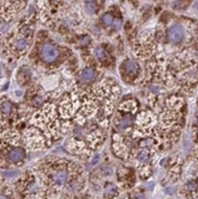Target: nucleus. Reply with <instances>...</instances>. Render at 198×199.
Returning a JSON list of instances; mask_svg holds the SVG:
<instances>
[{"label":"nucleus","instance_id":"18","mask_svg":"<svg viewBox=\"0 0 198 199\" xmlns=\"http://www.w3.org/2000/svg\"><path fill=\"white\" fill-rule=\"evenodd\" d=\"M166 192H168V194H173L174 190L173 188H166Z\"/></svg>","mask_w":198,"mask_h":199},{"label":"nucleus","instance_id":"16","mask_svg":"<svg viewBox=\"0 0 198 199\" xmlns=\"http://www.w3.org/2000/svg\"><path fill=\"white\" fill-rule=\"evenodd\" d=\"M99 159H100V156H99V155H97V156H96V157L93 159V160H92L91 165H92V166H94V165H96V163H97V162L99 161Z\"/></svg>","mask_w":198,"mask_h":199},{"label":"nucleus","instance_id":"1","mask_svg":"<svg viewBox=\"0 0 198 199\" xmlns=\"http://www.w3.org/2000/svg\"><path fill=\"white\" fill-rule=\"evenodd\" d=\"M41 56L45 62H54L58 56L57 49L51 44H44L41 49Z\"/></svg>","mask_w":198,"mask_h":199},{"label":"nucleus","instance_id":"15","mask_svg":"<svg viewBox=\"0 0 198 199\" xmlns=\"http://www.w3.org/2000/svg\"><path fill=\"white\" fill-rule=\"evenodd\" d=\"M187 187L191 190V191H195V188H196V182L195 181H192V182H190L189 185H187Z\"/></svg>","mask_w":198,"mask_h":199},{"label":"nucleus","instance_id":"3","mask_svg":"<svg viewBox=\"0 0 198 199\" xmlns=\"http://www.w3.org/2000/svg\"><path fill=\"white\" fill-rule=\"evenodd\" d=\"M24 159V150L22 148H15L10 151L9 160L11 162H19Z\"/></svg>","mask_w":198,"mask_h":199},{"label":"nucleus","instance_id":"11","mask_svg":"<svg viewBox=\"0 0 198 199\" xmlns=\"http://www.w3.org/2000/svg\"><path fill=\"white\" fill-rule=\"evenodd\" d=\"M103 22H104L105 25H112V23H114V18H112L111 15H109V13H108V15H104Z\"/></svg>","mask_w":198,"mask_h":199},{"label":"nucleus","instance_id":"10","mask_svg":"<svg viewBox=\"0 0 198 199\" xmlns=\"http://www.w3.org/2000/svg\"><path fill=\"white\" fill-rule=\"evenodd\" d=\"M26 41H24V39H18L17 43H16V47L18 50H25L26 49Z\"/></svg>","mask_w":198,"mask_h":199},{"label":"nucleus","instance_id":"12","mask_svg":"<svg viewBox=\"0 0 198 199\" xmlns=\"http://www.w3.org/2000/svg\"><path fill=\"white\" fill-rule=\"evenodd\" d=\"M130 199H146L144 196L140 192H133V193L130 194Z\"/></svg>","mask_w":198,"mask_h":199},{"label":"nucleus","instance_id":"14","mask_svg":"<svg viewBox=\"0 0 198 199\" xmlns=\"http://www.w3.org/2000/svg\"><path fill=\"white\" fill-rule=\"evenodd\" d=\"M87 10L88 11H91V12H93L94 11V6H96V4H94V1H90V3H87Z\"/></svg>","mask_w":198,"mask_h":199},{"label":"nucleus","instance_id":"13","mask_svg":"<svg viewBox=\"0 0 198 199\" xmlns=\"http://www.w3.org/2000/svg\"><path fill=\"white\" fill-rule=\"evenodd\" d=\"M105 56H106V55H105V51H104L103 49L99 48V49H97V50H96V57H97V58L102 60V58H104Z\"/></svg>","mask_w":198,"mask_h":199},{"label":"nucleus","instance_id":"19","mask_svg":"<svg viewBox=\"0 0 198 199\" xmlns=\"http://www.w3.org/2000/svg\"><path fill=\"white\" fill-rule=\"evenodd\" d=\"M0 199H7V197L4 196V194H0Z\"/></svg>","mask_w":198,"mask_h":199},{"label":"nucleus","instance_id":"9","mask_svg":"<svg viewBox=\"0 0 198 199\" xmlns=\"http://www.w3.org/2000/svg\"><path fill=\"white\" fill-rule=\"evenodd\" d=\"M11 109H12V104L9 103V101H6L1 105V111H3V113L5 115H9L10 112H11Z\"/></svg>","mask_w":198,"mask_h":199},{"label":"nucleus","instance_id":"17","mask_svg":"<svg viewBox=\"0 0 198 199\" xmlns=\"http://www.w3.org/2000/svg\"><path fill=\"white\" fill-rule=\"evenodd\" d=\"M112 24H115V29L121 28V21H114V23H112Z\"/></svg>","mask_w":198,"mask_h":199},{"label":"nucleus","instance_id":"4","mask_svg":"<svg viewBox=\"0 0 198 199\" xmlns=\"http://www.w3.org/2000/svg\"><path fill=\"white\" fill-rule=\"evenodd\" d=\"M124 67H125V70L128 72V74H131V75H136L138 73V64L131 60H128L125 61L124 63Z\"/></svg>","mask_w":198,"mask_h":199},{"label":"nucleus","instance_id":"7","mask_svg":"<svg viewBox=\"0 0 198 199\" xmlns=\"http://www.w3.org/2000/svg\"><path fill=\"white\" fill-rule=\"evenodd\" d=\"M137 159H138V161H141V162H147L148 159H149V151L147 149L141 150L140 153H138Z\"/></svg>","mask_w":198,"mask_h":199},{"label":"nucleus","instance_id":"2","mask_svg":"<svg viewBox=\"0 0 198 199\" xmlns=\"http://www.w3.org/2000/svg\"><path fill=\"white\" fill-rule=\"evenodd\" d=\"M184 36H185V30L181 25H173L168 30V39L173 43H179L180 41H183Z\"/></svg>","mask_w":198,"mask_h":199},{"label":"nucleus","instance_id":"8","mask_svg":"<svg viewBox=\"0 0 198 199\" xmlns=\"http://www.w3.org/2000/svg\"><path fill=\"white\" fill-rule=\"evenodd\" d=\"M105 193L108 196H115L117 193V187L112 184H106V186H105Z\"/></svg>","mask_w":198,"mask_h":199},{"label":"nucleus","instance_id":"6","mask_svg":"<svg viewBox=\"0 0 198 199\" xmlns=\"http://www.w3.org/2000/svg\"><path fill=\"white\" fill-rule=\"evenodd\" d=\"M67 178H68L67 172H66V170H61V172H58L57 174H55L54 181H55L56 184H63L66 180H67Z\"/></svg>","mask_w":198,"mask_h":199},{"label":"nucleus","instance_id":"5","mask_svg":"<svg viewBox=\"0 0 198 199\" xmlns=\"http://www.w3.org/2000/svg\"><path fill=\"white\" fill-rule=\"evenodd\" d=\"M96 78V72L94 69L92 68H85L81 73V79L85 81V82H90V81H93Z\"/></svg>","mask_w":198,"mask_h":199}]
</instances>
